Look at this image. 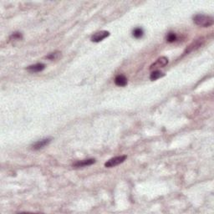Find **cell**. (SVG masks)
Wrapping results in <instances>:
<instances>
[{
  "label": "cell",
  "instance_id": "obj_1",
  "mask_svg": "<svg viewBox=\"0 0 214 214\" xmlns=\"http://www.w3.org/2000/svg\"><path fill=\"white\" fill-rule=\"evenodd\" d=\"M193 21L197 25L204 28H207L213 24V19L211 16L205 14H197L193 18Z\"/></svg>",
  "mask_w": 214,
  "mask_h": 214
},
{
  "label": "cell",
  "instance_id": "obj_2",
  "mask_svg": "<svg viewBox=\"0 0 214 214\" xmlns=\"http://www.w3.org/2000/svg\"><path fill=\"white\" fill-rule=\"evenodd\" d=\"M126 158H127L126 156H119L113 157L109 160H107L106 162L105 163V166L110 168V167H114L115 166H118L119 164L124 162L126 160Z\"/></svg>",
  "mask_w": 214,
  "mask_h": 214
},
{
  "label": "cell",
  "instance_id": "obj_3",
  "mask_svg": "<svg viewBox=\"0 0 214 214\" xmlns=\"http://www.w3.org/2000/svg\"><path fill=\"white\" fill-rule=\"evenodd\" d=\"M168 64V59L165 56H161L156 59L155 63H153L150 66V70H157L159 68H163Z\"/></svg>",
  "mask_w": 214,
  "mask_h": 214
},
{
  "label": "cell",
  "instance_id": "obj_4",
  "mask_svg": "<svg viewBox=\"0 0 214 214\" xmlns=\"http://www.w3.org/2000/svg\"><path fill=\"white\" fill-rule=\"evenodd\" d=\"M110 35V33L108 31H105V30H102V31H99V32L95 33L92 35L91 37V41L92 42H95V43H98V42H100L103 40H105V38H107Z\"/></svg>",
  "mask_w": 214,
  "mask_h": 214
},
{
  "label": "cell",
  "instance_id": "obj_5",
  "mask_svg": "<svg viewBox=\"0 0 214 214\" xmlns=\"http://www.w3.org/2000/svg\"><path fill=\"white\" fill-rule=\"evenodd\" d=\"M95 162V159H87V160H79L77 162H75L73 166L74 167H76V168H79V167H84V166H91L92 164H94Z\"/></svg>",
  "mask_w": 214,
  "mask_h": 214
},
{
  "label": "cell",
  "instance_id": "obj_6",
  "mask_svg": "<svg viewBox=\"0 0 214 214\" xmlns=\"http://www.w3.org/2000/svg\"><path fill=\"white\" fill-rule=\"evenodd\" d=\"M50 142L51 139H49V138H48V139L41 140V141H38V142H35V144L32 145V148L34 150H40L41 148H43V147H44L45 146H47Z\"/></svg>",
  "mask_w": 214,
  "mask_h": 214
},
{
  "label": "cell",
  "instance_id": "obj_7",
  "mask_svg": "<svg viewBox=\"0 0 214 214\" xmlns=\"http://www.w3.org/2000/svg\"><path fill=\"white\" fill-rule=\"evenodd\" d=\"M44 68H45L44 64L39 63V64H35L34 65H30V66L27 67V70H30L31 72H40V71L44 70Z\"/></svg>",
  "mask_w": 214,
  "mask_h": 214
},
{
  "label": "cell",
  "instance_id": "obj_8",
  "mask_svg": "<svg viewBox=\"0 0 214 214\" xmlns=\"http://www.w3.org/2000/svg\"><path fill=\"white\" fill-rule=\"evenodd\" d=\"M115 83L118 86H126L127 85V79L125 75H119L115 77Z\"/></svg>",
  "mask_w": 214,
  "mask_h": 214
},
{
  "label": "cell",
  "instance_id": "obj_9",
  "mask_svg": "<svg viewBox=\"0 0 214 214\" xmlns=\"http://www.w3.org/2000/svg\"><path fill=\"white\" fill-rule=\"evenodd\" d=\"M202 39H199V40H197L195 41V42H193L192 44H190V45L187 47V49H186V51H185V54L187 53H189V52H191V51H193V49H196L199 48L201 45H202Z\"/></svg>",
  "mask_w": 214,
  "mask_h": 214
},
{
  "label": "cell",
  "instance_id": "obj_10",
  "mask_svg": "<svg viewBox=\"0 0 214 214\" xmlns=\"http://www.w3.org/2000/svg\"><path fill=\"white\" fill-rule=\"evenodd\" d=\"M164 75H165V74L162 72H160V71H159V70H154V71H152L151 72V74L150 75V79L151 80H158V79H160V78L163 77Z\"/></svg>",
  "mask_w": 214,
  "mask_h": 214
},
{
  "label": "cell",
  "instance_id": "obj_11",
  "mask_svg": "<svg viewBox=\"0 0 214 214\" xmlns=\"http://www.w3.org/2000/svg\"><path fill=\"white\" fill-rule=\"evenodd\" d=\"M143 34H144V31H143V30L141 29V28H137V29H135V30H133V32H132L133 36L135 38H137V39L142 38V36H143Z\"/></svg>",
  "mask_w": 214,
  "mask_h": 214
},
{
  "label": "cell",
  "instance_id": "obj_12",
  "mask_svg": "<svg viewBox=\"0 0 214 214\" xmlns=\"http://www.w3.org/2000/svg\"><path fill=\"white\" fill-rule=\"evenodd\" d=\"M60 55H61V53L59 52V51H56V52L49 54L48 56H46V58L48 59H50V60H54V59H59Z\"/></svg>",
  "mask_w": 214,
  "mask_h": 214
},
{
  "label": "cell",
  "instance_id": "obj_13",
  "mask_svg": "<svg viewBox=\"0 0 214 214\" xmlns=\"http://www.w3.org/2000/svg\"><path fill=\"white\" fill-rule=\"evenodd\" d=\"M166 40H167V42H169V43L175 42V41L177 40V35H176L175 33H169L168 35H167V36H166Z\"/></svg>",
  "mask_w": 214,
  "mask_h": 214
},
{
  "label": "cell",
  "instance_id": "obj_14",
  "mask_svg": "<svg viewBox=\"0 0 214 214\" xmlns=\"http://www.w3.org/2000/svg\"><path fill=\"white\" fill-rule=\"evenodd\" d=\"M22 39V35L21 33H13V35H11L10 37V40H21Z\"/></svg>",
  "mask_w": 214,
  "mask_h": 214
}]
</instances>
